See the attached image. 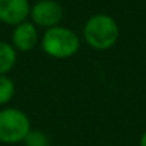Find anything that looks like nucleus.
<instances>
[{"label":"nucleus","instance_id":"obj_1","mask_svg":"<svg viewBox=\"0 0 146 146\" xmlns=\"http://www.w3.org/2000/svg\"><path fill=\"white\" fill-rule=\"evenodd\" d=\"M119 37L116 21L108 14H95L84 26V38L95 50L111 48Z\"/></svg>","mask_w":146,"mask_h":146},{"label":"nucleus","instance_id":"obj_2","mask_svg":"<svg viewBox=\"0 0 146 146\" xmlns=\"http://www.w3.org/2000/svg\"><path fill=\"white\" fill-rule=\"evenodd\" d=\"M41 47L50 57L68 58L78 51L80 38L72 30L55 26L44 33Z\"/></svg>","mask_w":146,"mask_h":146},{"label":"nucleus","instance_id":"obj_3","mask_svg":"<svg viewBox=\"0 0 146 146\" xmlns=\"http://www.w3.org/2000/svg\"><path fill=\"white\" fill-rule=\"evenodd\" d=\"M31 131L29 116L17 108H4L0 111V142L19 143Z\"/></svg>","mask_w":146,"mask_h":146},{"label":"nucleus","instance_id":"obj_4","mask_svg":"<svg viewBox=\"0 0 146 146\" xmlns=\"http://www.w3.org/2000/svg\"><path fill=\"white\" fill-rule=\"evenodd\" d=\"M33 23L47 30L58 26L62 19V7L55 0H38L30 10Z\"/></svg>","mask_w":146,"mask_h":146},{"label":"nucleus","instance_id":"obj_5","mask_svg":"<svg viewBox=\"0 0 146 146\" xmlns=\"http://www.w3.org/2000/svg\"><path fill=\"white\" fill-rule=\"evenodd\" d=\"M29 0H0V21L9 26H19L30 14Z\"/></svg>","mask_w":146,"mask_h":146},{"label":"nucleus","instance_id":"obj_6","mask_svg":"<svg viewBox=\"0 0 146 146\" xmlns=\"http://www.w3.org/2000/svg\"><path fill=\"white\" fill-rule=\"evenodd\" d=\"M38 41V31L36 29V26L33 23L29 21H23L19 26L14 27L13 33H11V46L14 50L27 52L36 47Z\"/></svg>","mask_w":146,"mask_h":146},{"label":"nucleus","instance_id":"obj_7","mask_svg":"<svg viewBox=\"0 0 146 146\" xmlns=\"http://www.w3.org/2000/svg\"><path fill=\"white\" fill-rule=\"evenodd\" d=\"M17 60L16 50L11 44L0 41V75H7V72L14 67Z\"/></svg>","mask_w":146,"mask_h":146},{"label":"nucleus","instance_id":"obj_8","mask_svg":"<svg viewBox=\"0 0 146 146\" xmlns=\"http://www.w3.org/2000/svg\"><path fill=\"white\" fill-rule=\"evenodd\" d=\"M16 92V87L11 78L7 75H0V105L7 104Z\"/></svg>","mask_w":146,"mask_h":146},{"label":"nucleus","instance_id":"obj_9","mask_svg":"<svg viewBox=\"0 0 146 146\" xmlns=\"http://www.w3.org/2000/svg\"><path fill=\"white\" fill-rule=\"evenodd\" d=\"M23 142L26 146H50V138L40 131H30Z\"/></svg>","mask_w":146,"mask_h":146},{"label":"nucleus","instance_id":"obj_10","mask_svg":"<svg viewBox=\"0 0 146 146\" xmlns=\"http://www.w3.org/2000/svg\"><path fill=\"white\" fill-rule=\"evenodd\" d=\"M139 146H146V132L141 136V142H139Z\"/></svg>","mask_w":146,"mask_h":146}]
</instances>
